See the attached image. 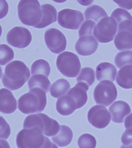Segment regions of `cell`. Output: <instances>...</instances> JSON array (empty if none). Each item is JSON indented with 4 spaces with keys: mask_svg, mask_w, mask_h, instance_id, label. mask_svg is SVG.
<instances>
[{
    "mask_svg": "<svg viewBox=\"0 0 132 148\" xmlns=\"http://www.w3.org/2000/svg\"><path fill=\"white\" fill-rule=\"evenodd\" d=\"M31 76L29 68L22 61H13L6 66L2 78L3 86L11 91L21 88Z\"/></svg>",
    "mask_w": 132,
    "mask_h": 148,
    "instance_id": "1",
    "label": "cell"
},
{
    "mask_svg": "<svg viewBox=\"0 0 132 148\" xmlns=\"http://www.w3.org/2000/svg\"><path fill=\"white\" fill-rule=\"evenodd\" d=\"M47 104L46 93L39 89H33L21 96L18 101L19 110L25 114L42 112Z\"/></svg>",
    "mask_w": 132,
    "mask_h": 148,
    "instance_id": "2",
    "label": "cell"
},
{
    "mask_svg": "<svg viewBox=\"0 0 132 148\" xmlns=\"http://www.w3.org/2000/svg\"><path fill=\"white\" fill-rule=\"evenodd\" d=\"M60 126L58 122L45 114L38 113L26 117L23 129H37L45 136L52 137L57 134Z\"/></svg>",
    "mask_w": 132,
    "mask_h": 148,
    "instance_id": "3",
    "label": "cell"
},
{
    "mask_svg": "<svg viewBox=\"0 0 132 148\" xmlns=\"http://www.w3.org/2000/svg\"><path fill=\"white\" fill-rule=\"evenodd\" d=\"M17 10L20 21L26 25L35 28L42 19V10L38 1H21Z\"/></svg>",
    "mask_w": 132,
    "mask_h": 148,
    "instance_id": "4",
    "label": "cell"
},
{
    "mask_svg": "<svg viewBox=\"0 0 132 148\" xmlns=\"http://www.w3.org/2000/svg\"><path fill=\"white\" fill-rule=\"evenodd\" d=\"M56 66L61 73L68 77H75L81 69V63L77 55L69 51H65L59 55Z\"/></svg>",
    "mask_w": 132,
    "mask_h": 148,
    "instance_id": "5",
    "label": "cell"
},
{
    "mask_svg": "<svg viewBox=\"0 0 132 148\" xmlns=\"http://www.w3.org/2000/svg\"><path fill=\"white\" fill-rule=\"evenodd\" d=\"M47 138L37 129H23L17 134L16 145L18 148H40Z\"/></svg>",
    "mask_w": 132,
    "mask_h": 148,
    "instance_id": "6",
    "label": "cell"
},
{
    "mask_svg": "<svg viewBox=\"0 0 132 148\" xmlns=\"http://www.w3.org/2000/svg\"><path fill=\"white\" fill-rule=\"evenodd\" d=\"M118 30L117 23L111 17H104L95 26L93 35L99 42L107 43L114 39Z\"/></svg>",
    "mask_w": 132,
    "mask_h": 148,
    "instance_id": "7",
    "label": "cell"
},
{
    "mask_svg": "<svg viewBox=\"0 0 132 148\" xmlns=\"http://www.w3.org/2000/svg\"><path fill=\"white\" fill-rule=\"evenodd\" d=\"M117 96L116 86L110 81H102L99 83L94 89V100L99 105L109 106L115 100Z\"/></svg>",
    "mask_w": 132,
    "mask_h": 148,
    "instance_id": "8",
    "label": "cell"
},
{
    "mask_svg": "<svg viewBox=\"0 0 132 148\" xmlns=\"http://www.w3.org/2000/svg\"><path fill=\"white\" fill-rule=\"evenodd\" d=\"M84 20L83 14L79 10L66 9L58 13V24L65 29L78 30Z\"/></svg>",
    "mask_w": 132,
    "mask_h": 148,
    "instance_id": "9",
    "label": "cell"
},
{
    "mask_svg": "<svg viewBox=\"0 0 132 148\" xmlns=\"http://www.w3.org/2000/svg\"><path fill=\"white\" fill-rule=\"evenodd\" d=\"M32 39L30 32L22 27H15L8 32L6 36L7 42L14 47L22 49L26 47Z\"/></svg>",
    "mask_w": 132,
    "mask_h": 148,
    "instance_id": "10",
    "label": "cell"
},
{
    "mask_svg": "<svg viewBox=\"0 0 132 148\" xmlns=\"http://www.w3.org/2000/svg\"><path fill=\"white\" fill-rule=\"evenodd\" d=\"M45 42L47 47L55 54L65 51L67 46V40L63 33L55 28L47 30L44 34Z\"/></svg>",
    "mask_w": 132,
    "mask_h": 148,
    "instance_id": "11",
    "label": "cell"
},
{
    "mask_svg": "<svg viewBox=\"0 0 132 148\" xmlns=\"http://www.w3.org/2000/svg\"><path fill=\"white\" fill-rule=\"evenodd\" d=\"M88 119L89 123L94 127L102 129L109 125L111 121V116L106 108L95 105L88 111Z\"/></svg>",
    "mask_w": 132,
    "mask_h": 148,
    "instance_id": "12",
    "label": "cell"
},
{
    "mask_svg": "<svg viewBox=\"0 0 132 148\" xmlns=\"http://www.w3.org/2000/svg\"><path fill=\"white\" fill-rule=\"evenodd\" d=\"M98 43L93 36L80 37L76 42L75 49L79 55L82 56H91L96 51Z\"/></svg>",
    "mask_w": 132,
    "mask_h": 148,
    "instance_id": "13",
    "label": "cell"
},
{
    "mask_svg": "<svg viewBox=\"0 0 132 148\" xmlns=\"http://www.w3.org/2000/svg\"><path fill=\"white\" fill-rule=\"evenodd\" d=\"M112 120L117 123H123L127 116L131 113L129 104L122 101L114 102L109 108Z\"/></svg>",
    "mask_w": 132,
    "mask_h": 148,
    "instance_id": "14",
    "label": "cell"
},
{
    "mask_svg": "<svg viewBox=\"0 0 132 148\" xmlns=\"http://www.w3.org/2000/svg\"><path fill=\"white\" fill-rule=\"evenodd\" d=\"M88 89L89 86L85 83H78L68 91L67 95L75 102L77 109L82 108L87 103L88 99L87 91Z\"/></svg>",
    "mask_w": 132,
    "mask_h": 148,
    "instance_id": "15",
    "label": "cell"
},
{
    "mask_svg": "<svg viewBox=\"0 0 132 148\" xmlns=\"http://www.w3.org/2000/svg\"><path fill=\"white\" fill-rule=\"evenodd\" d=\"M17 109V101L11 91L0 89V112L5 114H12Z\"/></svg>",
    "mask_w": 132,
    "mask_h": 148,
    "instance_id": "16",
    "label": "cell"
},
{
    "mask_svg": "<svg viewBox=\"0 0 132 148\" xmlns=\"http://www.w3.org/2000/svg\"><path fill=\"white\" fill-rule=\"evenodd\" d=\"M117 72L116 68L113 64L108 62H103L97 67V79L99 82L105 80L114 82Z\"/></svg>",
    "mask_w": 132,
    "mask_h": 148,
    "instance_id": "17",
    "label": "cell"
},
{
    "mask_svg": "<svg viewBox=\"0 0 132 148\" xmlns=\"http://www.w3.org/2000/svg\"><path fill=\"white\" fill-rule=\"evenodd\" d=\"M42 14L40 22L35 28L43 29L56 22L57 20V10L50 4H44L41 6Z\"/></svg>",
    "mask_w": 132,
    "mask_h": 148,
    "instance_id": "18",
    "label": "cell"
},
{
    "mask_svg": "<svg viewBox=\"0 0 132 148\" xmlns=\"http://www.w3.org/2000/svg\"><path fill=\"white\" fill-rule=\"evenodd\" d=\"M116 49L120 51L132 49V33L125 29L118 30L114 40Z\"/></svg>",
    "mask_w": 132,
    "mask_h": 148,
    "instance_id": "19",
    "label": "cell"
},
{
    "mask_svg": "<svg viewBox=\"0 0 132 148\" xmlns=\"http://www.w3.org/2000/svg\"><path fill=\"white\" fill-rule=\"evenodd\" d=\"M56 109L61 115L67 116L71 114L77 108L75 102L67 95L58 100Z\"/></svg>",
    "mask_w": 132,
    "mask_h": 148,
    "instance_id": "20",
    "label": "cell"
},
{
    "mask_svg": "<svg viewBox=\"0 0 132 148\" xmlns=\"http://www.w3.org/2000/svg\"><path fill=\"white\" fill-rule=\"evenodd\" d=\"M73 137V133L69 127L61 125L57 134L53 136L51 139L58 146L60 147H65L71 143Z\"/></svg>",
    "mask_w": 132,
    "mask_h": 148,
    "instance_id": "21",
    "label": "cell"
},
{
    "mask_svg": "<svg viewBox=\"0 0 132 148\" xmlns=\"http://www.w3.org/2000/svg\"><path fill=\"white\" fill-rule=\"evenodd\" d=\"M116 81L117 84L123 88H132V66H125L119 70L117 73Z\"/></svg>",
    "mask_w": 132,
    "mask_h": 148,
    "instance_id": "22",
    "label": "cell"
},
{
    "mask_svg": "<svg viewBox=\"0 0 132 148\" xmlns=\"http://www.w3.org/2000/svg\"><path fill=\"white\" fill-rule=\"evenodd\" d=\"M29 90L33 89H41L47 93L49 91L51 83L48 77L44 75H33L28 82Z\"/></svg>",
    "mask_w": 132,
    "mask_h": 148,
    "instance_id": "23",
    "label": "cell"
},
{
    "mask_svg": "<svg viewBox=\"0 0 132 148\" xmlns=\"http://www.w3.org/2000/svg\"><path fill=\"white\" fill-rule=\"evenodd\" d=\"M70 89L69 82L65 79H60L54 82L50 89V93L55 98L65 96Z\"/></svg>",
    "mask_w": 132,
    "mask_h": 148,
    "instance_id": "24",
    "label": "cell"
},
{
    "mask_svg": "<svg viewBox=\"0 0 132 148\" xmlns=\"http://www.w3.org/2000/svg\"><path fill=\"white\" fill-rule=\"evenodd\" d=\"M86 20H91L98 23L102 19L108 17L104 9L100 6L94 5L88 7L84 12Z\"/></svg>",
    "mask_w": 132,
    "mask_h": 148,
    "instance_id": "25",
    "label": "cell"
},
{
    "mask_svg": "<svg viewBox=\"0 0 132 148\" xmlns=\"http://www.w3.org/2000/svg\"><path fill=\"white\" fill-rule=\"evenodd\" d=\"M50 66L48 62L43 59L37 60L31 66V75H44L48 77L50 73Z\"/></svg>",
    "mask_w": 132,
    "mask_h": 148,
    "instance_id": "26",
    "label": "cell"
},
{
    "mask_svg": "<svg viewBox=\"0 0 132 148\" xmlns=\"http://www.w3.org/2000/svg\"><path fill=\"white\" fill-rule=\"evenodd\" d=\"M76 81L77 83H84L88 86H91L95 82V71L90 67L83 68L76 77Z\"/></svg>",
    "mask_w": 132,
    "mask_h": 148,
    "instance_id": "27",
    "label": "cell"
},
{
    "mask_svg": "<svg viewBox=\"0 0 132 148\" xmlns=\"http://www.w3.org/2000/svg\"><path fill=\"white\" fill-rule=\"evenodd\" d=\"M114 62L115 65L119 69L128 66H132V51L118 53L115 56Z\"/></svg>",
    "mask_w": 132,
    "mask_h": 148,
    "instance_id": "28",
    "label": "cell"
},
{
    "mask_svg": "<svg viewBox=\"0 0 132 148\" xmlns=\"http://www.w3.org/2000/svg\"><path fill=\"white\" fill-rule=\"evenodd\" d=\"M14 56L13 50L9 46L0 45V65H6L13 59Z\"/></svg>",
    "mask_w": 132,
    "mask_h": 148,
    "instance_id": "29",
    "label": "cell"
},
{
    "mask_svg": "<svg viewBox=\"0 0 132 148\" xmlns=\"http://www.w3.org/2000/svg\"><path fill=\"white\" fill-rule=\"evenodd\" d=\"M78 144L79 148H95L97 141L95 137L92 135L85 134L79 138Z\"/></svg>",
    "mask_w": 132,
    "mask_h": 148,
    "instance_id": "30",
    "label": "cell"
},
{
    "mask_svg": "<svg viewBox=\"0 0 132 148\" xmlns=\"http://www.w3.org/2000/svg\"><path fill=\"white\" fill-rule=\"evenodd\" d=\"M96 23L91 20H86L82 25L79 31V37L87 36H93V31Z\"/></svg>",
    "mask_w": 132,
    "mask_h": 148,
    "instance_id": "31",
    "label": "cell"
},
{
    "mask_svg": "<svg viewBox=\"0 0 132 148\" xmlns=\"http://www.w3.org/2000/svg\"><path fill=\"white\" fill-rule=\"evenodd\" d=\"M132 17L131 14L124 9L117 8L113 12L111 15L118 25L122 21L131 18Z\"/></svg>",
    "mask_w": 132,
    "mask_h": 148,
    "instance_id": "32",
    "label": "cell"
},
{
    "mask_svg": "<svg viewBox=\"0 0 132 148\" xmlns=\"http://www.w3.org/2000/svg\"><path fill=\"white\" fill-rule=\"evenodd\" d=\"M11 133L9 124L2 116H0V139L6 140Z\"/></svg>",
    "mask_w": 132,
    "mask_h": 148,
    "instance_id": "33",
    "label": "cell"
},
{
    "mask_svg": "<svg viewBox=\"0 0 132 148\" xmlns=\"http://www.w3.org/2000/svg\"><path fill=\"white\" fill-rule=\"evenodd\" d=\"M121 140L124 146H132V129H127L123 132Z\"/></svg>",
    "mask_w": 132,
    "mask_h": 148,
    "instance_id": "34",
    "label": "cell"
},
{
    "mask_svg": "<svg viewBox=\"0 0 132 148\" xmlns=\"http://www.w3.org/2000/svg\"><path fill=\"white\" fill-rule=\"evenodd\" d=\"M125 29L132 33V16L121 22L118 25V30Z\"/></svg>",
    "mask_w": 132,
    "mask_h": 148,
    "instance_id": "35",
    "label": "cell"
},
{
    "mask_svg": "<svg viewBox=\"0 0 132 148\" xmlns=\"http://www.w3.org/2000/svg\"><path fill=\"white\" fill-rule=\"evenodd\" d=\"M9 11V5L6 1H0V19L7 16Z\"/></svg>",
    "mask_w": 132,
    "mask_h": 148,
    "instance_id": "36",
    "label": "cell"
},
{
    "mask_svg": "<svg viewBox=\"0 0 132 148\" xmlns=\"http://www.w3.org/2000/svg\"><path fill=\"white\" fill-rule=\"evenodd\" d=\"M114 2L116 3L120 8L128 10L132 9V1H119L114 0Z\"/></svg>",
    "mask_w": 132,
    "mask_h": 148,
    "instance_id": "37",
    "label": "cell"
},
{
    "mask_svg": "<svg viewBox=\"0 0 132 148\" xmlns=\"http://www.w3.org/2000/svg\"><path fill=\"white\" fill-rule=\"evenodd\" d=\"M126 129H132V113L129 115L125 119L124 123Z\"/></svg>",
    "mask_w": 132,
    "mask_h": 148,
    "instance_id": "38",
    "label": "cell"
},
{
    "mask_svg": "<svg viewBox=\"0 0 132 148\" xmlns=\"http://www.w3.org/2000/svg\"><path fill=\"white\" fill-rule=\"evenodd\" d=\"M41 148H58L55 144L51 141L49 138H47L44 145Z\"/></svg>",
    "mask_w": 132,
    "mask_h": 148,
    "instance_id": "39",
    "label": "cell"
},
{
    "mask_svg": "<svg viewBox=\"0 0 132 148\" xmlns=\"http://www.w3.org/2000/svg\"><path fill=\"white\" fill-rule=\"evenodd\" d=\"M0 148H10V147L6 140H0Z\"/></svg>",
    "mask_w": 132,
    "mask_h": 148,
    "instance_id": "40",
    "label": "cell"
},
{
    "mask_svg": "<svg viewBox=\"0 0 132 148\" xmlns=\"http://www.w3.org/2000/svg\"><path fill=\"white\" fill-rule=\"evenodd\" d=\"M120 148H132V146H124V145H122Z\"/></svg>",
    "mask_w": 132,
    "mask_h": 148,
    "instance_id": "41",
    "label": "cell"
},
{
    "mask_svg": "<svg viewBox=\"0 0 132 148\" xmlns=\"http://www.w3.org/2000/svg\"><path fill=\"white\" fill-rule=\"evenodd\" d=\"M2 68H1V67L0 66V79L1 78V76H2Z\"/></svg>",
    "mask_w": 132,
    "mask_h": 148,
    "instance_id": "42",
    "label": "cell"
},
{
    "mask_svg": "<svg viewBox=\"0 0 132 148\" xmlns=\"http://www.w3.org/2000/svg\"><path fill=\"white\" fill-rule=\"evenodd\" d=\"M2 27H1V25H0V37H1V35H2Z\"/></svg>",
    "mask_w": 132,
    "mask_h": 148,
    "instance_id": "43",
    "label": "cell"
}]
</instances>
